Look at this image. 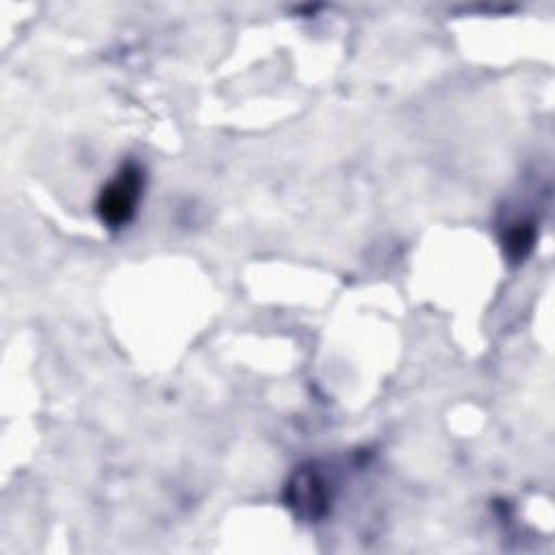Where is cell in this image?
Here are the masks:
<instances>
[{
  "label": "cell",
  "mask_w": 555,
  "mask_h": 555,
  "mask_svg": "<svg viewBox=\"0 0 555 555\" xmlns=\"http://www.w3.org/2000/svg\"><path fill=\"white\" fill-rule=\"evenodd\" d=\"M143 186L145 171L137 160H126L124 165H119L115 176L102 186L98 195L95 212L100 221L111 230L128 225L141 202Z\"/></svg>",
  "instance_id": "obj_1"
},
{
  "label": "cell",
  "mask_w": 555,
  "mask_h": 555,
  "mask_svg": "<svg viewBox=\"0 0 555 555\" xmlns=\"http://www.w3.org/2000/svg\"><path fill=\"white\" fill-rule=\"evenodd\" d=\"M332 499V479L319 466V462H306L297 466L284 486V503L297 518L306 522L321 520L330 512Z\"/></svg>",
  "instance_id": "obj_2"
},
{
  "label": "cell",
  "mask_w": 555,
  "mask_h": 555,
  "mask_svg": "<svg viewBox=\"0 0 555 555\" xmlns=\"http://www.w3.org/2000/svg\"><path fill=\"white\" fill-rule=\"evenodd\" d=\"M538 221L533 215H516L501 228V249L512 264L522 262L535 247Z\"/></svg>",
  "instance_id": "obj_3"
}]
</instances>
